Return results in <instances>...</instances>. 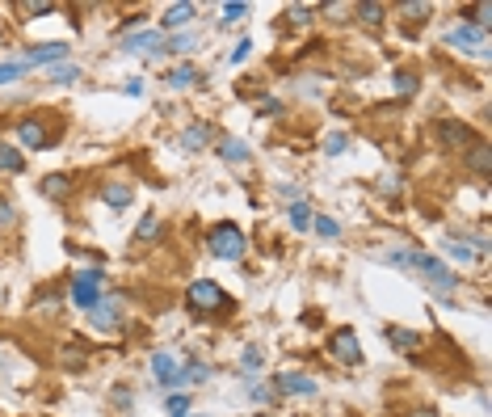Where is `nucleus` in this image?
<instances>
[{
  "instance_id": "obj_36",
  "label": "nucleus",
  "mask_w": 492,
  "mask_h": 417,
  "mask_svg": "<svg viewBox=\"0 0 492 417\" xmlns=\"http://www.w3.org/2000/svg\"><path fill=\"white\" fill-rule=\"evenodd\" d=\"M244 13H248V4H240V0H231V4H224V26H227V21H240Z\"/></svg>"
},
{
  "instance_id": "obj_42",
  "label": "nucleus",
  "mask_w": 492,
  "mask_h": 417,
  "mask_svg": "<svg viewBox=\"0 0 492 417\" xmlns=\"http://www.w3.org/2000/svg\"><path fill=\"white\" fill-rule=\"evenodd\" d=\"M278 194L291 198V202H303V185H278Z\"/></svg>"
},
{
  "instance_id": "obj_37",
  "label": "nucleus",
  "mask_w": 492,
  "mask_h": 417,
  "mask_svg": "<svg viewBox=\"0 0 492 417\" xmlns=\"http://www.w3.org/2000/svg\"><path fill=\"white\" fill-rule=\"evenodd\" d=\"M169 413L173 417H189V396H169Z\"/></svg>"
},
{
  "instance_id": "obj_43",
  "label": "nucleus",
  "mask_w": 492,
  "mask_h": 417,
  "mask_svg": "<svg viewBox=\"0 0 492 417\" xmlns=\"http://www.w3.org/2000/svg\"><path fill=\"white\" fill-rule=\"evenodd\" d=\"M80 354H85L80 346H68V359H63V363H68L72 371H76V367H85V359H80Z\"/></svg>"
},
{
  "instance_id": "obj_19",
  "label": "nucleus",
  "mask_w": 492,
  "mask_h": 417,
  "mask_svg": "<svg viewBox=\"0 0 492 417\" xmlns=\"http://www.w3.org/2000/svg\"><path fill=\"white\" fill-rule=\"evenodd\" d=\"M387 341H392L396 350H408V354H412V350L421 346V333H412V329H396V324H392V329H387Z\"/></svg>"
},
{
  "instance_id": "obj_11",
  "label": "nucleus",
  "mask_w": 492,
  "mask_h": 417,
  "mask_svg": "<svg viewBox=\"0 0 492 417\" xmlns=\"http://www.w3.org/2000/svg\"><path fill=\"white\" fill-rule=\"evenodd\" d=\"M131 198H135V190L127 182H105V185H101V202H105V207H114V211L131 207Z\"/></svg>"
},
{
  "instance_id": "obj_44",
  "label": "nucleus",
  "mask_w": 492,
  "mask_h": 417,
  "mask_svg": "<svg viewBox=\"0 0 492 417\" xmlns=\"http://www.w3.org/2000/svg\"><path fill=\"white\" fill-rule=\"evenodd\" d=\"M248 396H253V401H257V405H269V401H273V392H269V388H261V383H257V388H253V392H248Z\"/></svg>"
},
{
  "instance_id": "obj_23",
  "label": "nucleus",
  "mask_w": 492,
  "mask_h": 417,
  "mask_svg": "<svg viewBox=\"0 0 492 417\" xmlns=\"http://www.w3.org/2000/svg\"><path fill=\"white\" fill-rule=\"evenodd\" d=\"M72 190V177H63V173H51V177H43V194L46 198H63Z\"/></svg>"
},
{
  "instance_id": "obj_38",
  "label": "nucleus",
  "mask_w": 492,
  "mask_h": 417,
  "mask_svg": "<svg viewBox=\"0 0 492 417\" xmlns=\"http://www.w3.org/2000/svg\"><path fill=\"white\" fill-rule=\"evenodd\" d=\"M248 51H253L248 38H244V43H236V46H231V55H227V63H244V59H248Z\"/></svg>"
},
{
  "instance_id": "obj_16",
  "label": "nucleus",
  "mask_w": 492,
  "mask_h": 417,
  "mask_svg": "<svg viewBox=\"0 0 492 417\" xmlns=\"http://www.w3.org/2000/svg\"><path fill=\"white\" fill-rule=\"evenodd\" d=\"M189 17H198V4H173V9L160 17V30H177V26H185Z\"/></svg>"
},
{
  "instance_id": "obj_6",
  "label": "nucleus",
  "mask_w": 492,
  "mask_h": 417,
  "mask_svg": "<svg viewBox=\"0 0 492 417\" xmlns=\"http://www.w3.org/2000/svg\"><path fill=\"white\" fill-rule=\"evenodd\" d=\"M273 388L282 396H315V379L312 375H299V371H278L273 375Z\"/></svg>"
},
{
  "instance_id": "obj_15",
  "label": "nucleus",
  "mask_w": 492,
  "mask_h": 417,
  "mask_svg": "<svg viewBox=\"0 0 492 417\" xmlns=\"http://www.w3.org/2000/svg\"><path fill=\"white\" fill-rule=\"evenodd\" d=\"M450 46H476V51H484V30H476V26H454L446 34Z\"/></svg>"
},
{
  "instance_id": "obj_35",
  "label": "nucleus",
  "mask_w": 492,
  "mask_h": 417,
  "mask_svg": "<svg viewBox=\"0 0 492 417\" xmlns=\"http://www.w3.org/2000/svg\"><path fill=\"white\" fill-rule=\"evenodd\" d=\"M400 13L408 17V21H421L425 13H429V4H421V0H412V4H400Z\"/></svg>"
},
{
  "instance_id": "obj_10",
  "label": "nucleus",
  "mask_w": 492,
  "mask_h": 417,
  "mask_svg": "<svg viewBox=\"0 0 492 417\" xmlns=\"http://www.w3.org/2000/svg\"><path fill=\"white\" fill-rule=\"evenodd\" d=\"M152 375L160 379V388H177V363H173V354L169 350H160V354H152Z\"/></svg>"
},
{
  "instance_id": "obj_8",
  "label": "nucleus",
  "mask_w": 492,
  "mask_h": 417,
  "mask_svg": "<svg viewBox=\"0 0 492 417\" xmlns=\"http://www.w3.org/2000/svg\"><path fill=\"white\" fill-rule=\"evenodd\" d=\"M68 51H72V46H68V43H43V46H34V51H26V63H21V68H43V63H63V59H68Z\"/></svg>"
},
{
  "instance_id": "obj_29",
  "label": "nucleus",
  "mask_w": 492,
  "mask_h": 417,
  "mask_svg": "<svg viewBox=\"0 0 492 417\" xmlns=\"http://www.w3.org/2000/svg\"><path fill=\"white\" fill-rule=\"evenodd\" d=\"M383 13H387L383 4H370V0H366V4H358V17L366 21V26H379V21H383Z\"/></svg>"
},
{
  "instance_id": "obj_2",
  "label": "nucleus",
  "mask_w": 492,
  "mask_h": 417,
  "mask_svg": "<svg viewBox=\"0 0 492 417\" xmlns=\"http://www.w3.org/2000/svg\"><path fill=\"white\" fill-rule=\"evenodd\" d=\"M206 249L219 257V262H240L244 257V232L236 228V224H215L211 236H206Z\"/></svg>"
},
{
  "instance_id": "obj_20",
  "label": "nucleus",
  "mask_w": 492,
  "mask_h": 417,
  "mask_svg": "<svg viewBox=\"0 0 492 417\" xmlns=\"http://www.w3.org/2000/svg\"><path fill=\"white\" fill-rule=\"evenodd\" d=\"M206 139H211V127L198 123V127H185V131H181V148H185V152H198Z\"/></svg>"
},
{
  "instance_id": "obj_41",
  "label": "nucleus",
  "mask_w": 492,
  "mask_h": 417,
  "mask_svg": "<svg viewBox=\"0 0 492 417\" xmlns=\"http://www.w3.org/2000/svg\"><path fill=\"white\" fill-rule=\"evenodd\" d=\"M240 367H244V371H257V367H261V350H244Z\"/></svg>"
},
{
  "instance_id": "obj_33",
  "label": "nucleus",
  "mask_w": 492,
  "mask_h": 417,
  "mask_svg": "<svg viewBox=\"0 0 492 417\" xmlns=\"http://www.w3.org/2000/svg\"><path fill=\"white\" fill-rule=\"evenodd\" d=\"M21 13L26 17H46V13H55V4L51 0H30V4H21Z\"/></svg>"
},
{
  "instance_id": "obj_25",
  "label": "nucleus",
  "mask_w": 492,
  "mask_h": 417,
  "mask_svg": "<svg viewBox=\"0 0 492 417\" xmlns=\"http://www.w3.org/2000/svg\"><path fill=\"white\" fill-rule=\"evenodd\" d=\"M160 232H164L160 215H143V220H139V228H135V236H139V240H156Z\"/></svg>"
},
{
  "instance_id": "obj_45",
  "label": "nucleus",
  "mask_w": 492,
  "mask_h": 417,
  "mask_svg": "<svg viewBox=\"0 0 492 417\" xmlns=\"http://www.w3.org/2000/svg\"><path fill=\"white\" fill-rule=\"evenodd\" d=\"M412 417H434V409H412Z\"/></svg>"
},
{
  "instance_id": "obj_30",
  "label": "nucleus",
  "mask_w": 492,
  "mask_h": 417,
  "mask_svg": "<svg viewBox=\"0 0 492 417\" xmlns=\"http://www.w3.org/2000/svg\"><path fill=\"white\" fill-rule=\"evenodd\" d=\"M286 21H291V26H308V21H312V9H308V4H291V9H286Z\"/></svg>"
},
{
  "instance_id": "obj_39",
  "label": "nucleus",
  "mask_w": 492,
  "mask_h": 417,
  "mask_svg": "<svg viewBox=\"0 0 492 417\" xmlns=\"http://www.w3.org/2000/svg\"><path fill=\"white\" fill-rule=\"evenodd\" d=\"M13 220H17V207H13V202L0 194V224H13Z\"/></svg>"
},
{
  "instance_id": "obj_12",
  "label": "nucleus",
  "mask_w": 492,
  "mask_h": 417,
  "mask_svg": "<svg viewBox=\"0 0 492 417\" xmlns=\"http://www.w3.org/2000/svg\"><path fill=\"white\" fill-rule=\"evenodd\" d=\"M467 169H471L476 177H488L492 173V148L488 143H480V139L471 143V152H467Z\"/></svg>"
},
{
  "instance_id": "obj_4",
  "label": "nucleus",
  "mask_w": 492,
  "mask_h": 417,
  "mask_svg": "<svg viewBox=\"0 0 492 417\" xmlns=\"http://www.w3.org/2000/svg\"><path fill=\"white\" fill-rule=\"evenodd\" d=\"M72 304L85 312H93L101 304V270H80L72 278Z\"/></svg>"
},
{
  "instance_id": "obj_7",
  "label": "nucleus",
  "mask_w": 492,
  "mask_h": 417,
  "mask_svg": "<svg viewBox=\"0 0 492 417\" xmlns=\"http://www.w3.org/2000/svg\"><path fill=\"white\" fill-rule=\"evenodd\" d=\"M438 143H442V148H467V143H476V135H471L467 123H459V118H442V123H438Z\"/></svg>"
},
{
  "instance_id": "obj_32",
  "label": "nucleus",
  "mask_w": 492,
  "mask_h": 417,
  "mask_svg": "<svg viewBox=\"0 0 492 417\" xmlns=\"http://www.w3.org/2000/svg\"><path fill=\"white\" fill-rule=\"evenodd\" d=\"M392 85H396V93L408 97V93H417V76H412V72H396V76H392Z\"/></svg>"
},
{
  "instance_id": "obj_28",
  "label": "nucleus",
  "mask_w": 492,
  "mask_h": 417,
  "mask_svg": "<svg viewBox=\"0 0 492 417\" xmlns=\"http://www.w3.org/2000/svg\"><path fill=\"white\" fill-rule=\"evenodd\" d=\"M185 379H194V383H202V379H211V367L206 363H189V367L177 375V383H185Z\"/></svg>"
},
{
  "instance_id": "obj_34",
  "label": "nucleus",
  "mask_w": 492,
  "mask_h": 417,
  "mask_svg": "<svg viewBox=\"0 0 492 417\" xmlns=\"http://www.w3.org/2000/svg\"><path fill=\"white\" fill-rule=\"evenodd\" d=\"M345 143H350V139L341 135V131H333V135L324 139V152H328V156H341V152H345Z\"/></svg>"
},
{
  "instance_id": "obj_31",
  "label": "nucleus",
  "mask_w": 492,
  "mask_h": 417,
  "mask_svg": "<svg viewBox=\"0 0 492 417\" xmlns=\"http://www.w3.org/2000/svg\"><path fill=\"white\" fill-rule=\"evenodd\" d=\"M488 17H492V4H476L467 26H476V30H488Z\"/></svg>"
},
{
  "instance_id": "obj_21",
  "label": "nucleus",
  "mask_w": 492,
  "mask_h": 417,
  "mask_svg": "<svg viewBox=\"0 0 492 417\" xmlns=\"http://www.w3.org/2000/svg\"><path fill=\"white\" fill-rule=\"evenodd\" d=\"M286 220H291V228H295V232H308V228H312V207H308V202H291Z\"/></svg>"
},
{
  "instance_id": "obj_9",
  "label": "nucleus",
  "mask_w": 492,
  "mask_h": 417,
  "mask_svg": "<svg viewBox=\"0 0 492 417\" xmlns=\"http://www.w3.org/2000/svg\"><path fill=\"white\" fill-rule=\"evenodd\" d=\"M17 139H21V148H26V152H38V148H46V143H51V135H46V127H43V118H26V123L17 127Z\"/></svg>"
},
{
  "instance_id": "obj_26",
  "label": "nucleus",
  "mask_w": 492,
  "mask_h": 417,
  "mask_svg": "<svg viewBox=\"0 0 492 417\" xmlns=\"http://www.w3.org/2000/svg\"><path fill=\"white\" fill-rule=\"evenodd\" d=\"M312 228L320 232L324 240H337V236H341V224H337V220H328V215H312Z\"/></svg>"
},
{
  "instance_id": "obj_40",
  "label": "nucleus",
  "mask_w": 492,
  "mask_h": 417,
  "mask_svg": "<svg viewBox=\"0 0 492 417\" xmlns=\"http://www.w3.org/2000/svg\"><path fill=\"white\" fill-rule=\"evenodd\" d=\"M17 76H21V63H0V85H9Z\"/></svg>"
},
{
  "instance_id": "obj_22",
  "label": "nucleus",
  "mask_w": 492,
  "mask_h": 417,
  "mask_svg": "<svg viewBox=\"0 0 492 417\" xmlns=\"http://www.w3.org/2000/svg\"><path fill=\"white\" fill-rule=\"evenodd\" d=\"M169 85H173V89H189V85H198V68H194V63L173 68V72H169Z\"/></svg>"
},
{
  "instance_id": "obj_27",
  "label": "nucleus",
  "mask_w": 492,
  "mask_h": 417,
  "mask_svg": "<svg viewBox=\"0 0 492 417\" xmlns=\"http://www.w3.org/2000/svg\"><path fill=\"white\" fill-rule=\"evenodd\" d=\"M76 76H80V68H72V63H63V68L55 63V68H51V85H72Z\"/></svg>"
},
{
  "instance_id": "obj_18",
  "label": "nucleus",
  "mask_w": 492,
  "mask_h": 417,
  "mask_svg": "<svg viewBox=\"0 0 492 417\" xmlns=\"http://www.w3.org/2000/svg\"><path fill=\"white\" fill-rule=\"evenodd\" d=\"M0 173H26V152L0 143Z\"/></svg>"
},
{
  "instance_id": "obj_17",
  "label": "nucleus",
  "mask_w": 492,
  "mask_h": 417,
  "mask_svg": "<svg viewBox=\"0 0 492 417\" xmlns=\"http://www.w3.org/2000/svg\"><path fill=\"white\" fill-rule=\"evenodd\" d=\"M446 253H450V257H454V262H463V266L480 257V249H476L471 240H459V236H446Z\"/></svg>"
},
{
  "instance_id": "obj_1",
  "label": "nucleus",
  "mask_w": 492,
  "mask_h": 417,
  "mask_svg": "<svg viewBox=\"0 0 492 417\" xmlns=\"http://www.w3.org/2000/svg\"><path fill=\"white\" fill-rule=\"evenodd\" d=\"M408 270H417V274L425 278L434 291H442V295L459 287V274H454V270H446V266H442L434 253H417V249H412V257H408Z\"/></svg>"
},
{
  "instance_id": "obj_13",
  "label": "nucleus",
  "mask_w": 492,
  "mask_h": 417,
  "mask_svg": "<svg viewBox=\"0 0 492 417\" xmlns=\"http://www.w3.org/2000/svg\"><path fill=\"white\" fill-rule=\"evenodd\" d=\"M122 51H147V55H164V34L160 30H147V34H135L122 43Z\"/></svg>"
},
{
  "instance_id": "obj_14",
  "label": "nucleus",
  "mask_w": 492,
  "mask_h": 417,
  "mask_svg": "<svg viewBox=\"0 0 492 417\" xmlns=\"http://www.w3.org/2000/svg\"><path fill=\"white\" fill-rule=\"evenodd\" d=\"M89 321H93V329H114V324H118V295L101 299V304L89 312Z\"/></svg>"
},
{
  "instance_id": "obj_5",
  "label": "nucleus",
  "mask_w": 492,
  "mask_h": 417,
  "mask_svg": "<svg viewBox=\"0 0 492 417\" xmlns=\"http://www.w3.org/2000/svg\"><path fill=\"white\" fill-rule=\"evenodd\" d=\"M328 354H333L341 367H358V363H362L358 333H354V329H337V333L328 337Z\"/></svg>"
},
{
  "instance_id": "obj_24",
  "label": "nucleus",
  "mask_w": 492,
  "mask_h": 417,
  "mask_svg": "<svg viewBox=\"0 0 492 417\" xmlns=\"http://www.w3.org/2000/svg\"><path fill=\"white\" fill-rule=\"evenodd\" d=\"M219 156L231 160V165H240V160H248V143H240V139H224V143H219Z\"/></svg>"
},
{
  "instance_id": "obj_3",
  "label": "nucleus",
  "mask_w": 492,
  "mask_h": 417,
  "mask_svg": "<svg viewBox=\"0 0 492 417\" xmlns=\"http://www.w3.org/2000/svg\"><path fill=\"white\" fill-rule=\"evenodd\" d=\"M189 308H194V312H219V308H227L224 287L211 282V278H194V282H189Z\"/></svg>"
}]
</instances>
